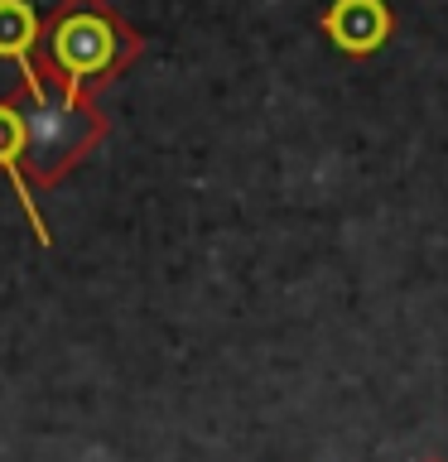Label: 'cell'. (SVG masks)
<instances>
[{
    "mask_svg": "<svg viewBox=\"0 0 448 462\" xmlns=\"http://www.w3.org/2000/svg\"><path fill=\"white\" fill-rule=\"evenodd\" d=\"M24 159H29V87L20 82L14 92L0 97V173L10 179L14 198H20V208L29 217V226H34V236L49 245L53 236H49V222H43V212L34 202V183H29Z\"/></svg>",
    "mask_w": 448,
    "mask_h": 462,
    "instance_id": "3957f363",
    "label": "cell"
},
{
    "mask_svg": "<svg viewBox=\"0 0 448 462\" xmlns=\"http://www.w3.org/2000/svg\"><path fill=\"white\" fill-rule=\"evenodd\" d=\"M318 29H323V39L338 53L371 58L390 43V34H396V14H390L386 0H332V5L318 14Z\"/></svg>",
    "mask_w": 448,
    "mask_h": 462,
    "instance_id": "277c9868",
    "label": "cell"
},
{
    "mask_svg": "<svg viewBox=\"0 0 448 462\" xmlns=\"http://www.w3.org/2000/svg\"><path fill=\"white\" fill-rule=\"evenodd\" d=\"M140 53H145V34L111 0H53L43 10L39 49L24 82H39L53 97L97 106V97Z\"/></svg>",
    "mask_w": 448,
    "mask_h": 462,
    "instance_id": "6da1fadb",
    "label": "cell"
},
{
    "mask_svg": "<svg viewBox=\"0 0 448 462\" xmlns=\"http://www.w3.org/2000/svg\"><path fill=\"white\" fill-rule=\"evenodd\" d=\"M429 462H439V457H429Z\"/></svg>",
    "mask_w": 448,
    "mask_h": 462,
    "instance_id": "8992f818",
    "label": "cell"
},
{
    "mask_svg": "<svg viewBox=\"0 0 448 462\" xmlns=\"http://www.w3.org/2000/svg\"><path fill=\"white\" fill-rule=\"evenodd\" d=\"M24 87H29V159H24V169H29L34 193H43L58 179H68L111 135V121L101 116V106L53 97L39 82H24Z\"/></svg>",
    "mask_w": 448,
    "mask_h": 462,
    "instance_id": "7a4b0ae2",
    "label": "cell"
},
{
    "mask_svg": "<svg viewBox=\"0 0 448 462\" xmlns=\"http://www.w3.org/2000/svg\"><path fill=\"white\" fill-rule=\"evenodd\" d=\"M39 24L43 14L29 5V0H0V58H10L20 68V78L34 63V49H39Z\"/></svg>",
    "mask_w": 448,
    "mask_h": 462,
    "instance_id": "5b68a950",
    "label": "cell"
}]
</instances>
